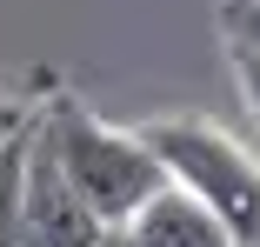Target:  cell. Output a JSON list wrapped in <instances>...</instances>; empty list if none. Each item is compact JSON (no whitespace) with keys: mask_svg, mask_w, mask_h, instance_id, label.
Returning a JSON list of instances; mask_svg holds the SVG:
<instances>
[{"mask_svg":"<svg viewBox=\"0 0 260 247\" xmlns=\"http://www.w3.org/2000/svg\"><path fill=\"white\" fill-rule=\"evenodd\" d=\"M34 127H40V140L54 147V161L67 167V180L87 194V207L107 221V227L134 221L153 194L167 187V167H160V154L147 147V134H120V127H107V120H93L80 101H67V94H60Z\"/></svg>","mask_w":260,"mask_h":247,"instance_id":"cell-1","label":"cell"},{"mask_svg":"<svg viewBox=\"0 0 260 247\" xmlns=\"http://www.w3.org/2000/svg\"><path fill=\"white\" fill-rule=\"evenodd\" d=\"M140 134L160 154L167 180L227 221L234 247H260V161L234 134L207 127V120H147Z\"/></svg>","mask_w":260,"mask_h":247,"instance_id":"cell-2","label":"cell"},{"mask_svg":"<svg viewBox=\"0 0 260 247\" xmlns=\"http://www.w3.org/2000/svg\"><path fill=\"white\" fill-rule=\"evenodd\" d=\"M100 227L107 221L87 207V194L67 180V167L54 161V147H47L40 127H34L27 180H20V247H93Z\"/></svg>","mask_w":260,"mask_h":247,"instance_id":"cell-3","label":"cell"},{"mask_svg":"<svg viewBox=\"0 0 260 247\" xmlns=\"http://www.w3.org/2000/svg\"><path fill=\"white\" fill-rule=\"evenodd\" d=\"M127 227V240L134 247H234V234H227V221L214 214V207H200L187 187H160L153 201L134 214V221H120Z\"/></svg>","mask_w":260,"mask_h":247,"instance_id":"cell-4","label":"cell"},{"mask_svg":"<svg viewBox=\"0 0 260 247\" xmlns=\"http://www.w3.org/2000/svg\"><path fill=\"white\" fill-rule=\"evenodd\" d=\"M27 147H34V120L0 140V247H20V180H27Z\"/></svg>","mask_w":260,"mask_h":247,"instance_id":"cell-5","label":"cell"},{"mask_svg":"<svg viewBox=\"0 0 260 247\" xmlns=\"http://www.w3.org/2000/svg\"><path fill=\"white\" fill-rule=\"evenodd\" d=\"M220 27H227L234 47H253V54H260V0H227V7H220Z\"/></svg>","mask_w":260,"mask_h":247,"instance_id":"cell-6","label":"cell"},{"mask_svg":"<svg viewBox=\"0 0 260 247\" xmlns=\"http://www.w3.org/2000/svg\"><path fill=\"white\" fill-rule=\"evenodd\" d=\"M234 67H240V87H247V107L260 114V54L253 47H234Z\"/></svg>","mask_w":260,"mask_h":247,"instance_id":"cell-7","label":"cell"},{"mask_svg":"<svg viewBox=\"0 0 260 247\" xmlns=\"http://www.w3.org/2000/svg\"><path fill=\"white\" fill-rule=\"evenodd\" d=\"M93 247H134V240H127V227H100V240H93Z\"/></svg>","mask_w":260,"mask_h":247,"instance_id":"cell-8","label":"cell"}]
</instances>
